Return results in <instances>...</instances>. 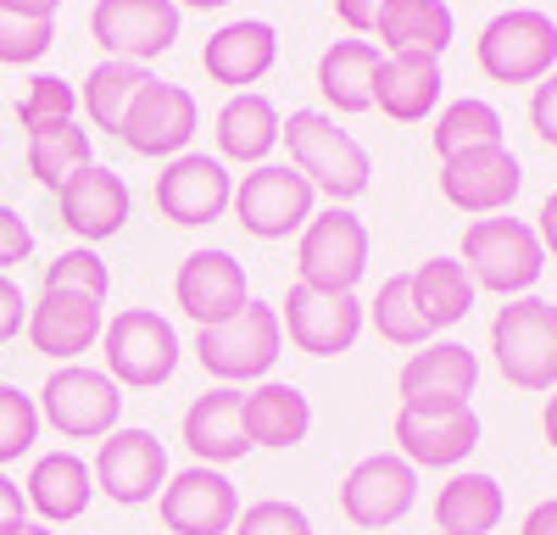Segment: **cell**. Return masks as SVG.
<instances>
[{
	"instance_id": "30",
	"label": "cell",
	"mask_w": 557,
	"mask_h": 535,
	"mask_svg": "<svg viewBox=\"0 0 557 535\" xmlns=\"http://www.w3.org/2000/svg\"><path fill=\"white\" fill-rule=\"evenodd\" d=\"M441 62H418V57H385L374 78V107L391 123H424L441 107Z\"/></svg>"
},
{
	"instance_id": "34",
	"label": "cell",
	"mask_w": 557,
	"mask_h": 535,
	"mask_svg": "<svg viewBox=\"0 0 557 535\" xmlns=\"http://www.w3.org/2000/svg\"><path fill=\"white\" fill-rule=\"evenodd\" d=\"M430 140H435V157L441 162H451L462 151H480V146H502V112L491 101H480V96H462V101H451L435 117Z\"/></svg>"
},
{
	"instance_id": "6",
	"label": "cell",
	"mask_w": 557,
	"mask_h": 535,
	"mask_svg": "<svg viewBox=\"0 0 557 535\" xmlns=\"http://www.w3.org/2000/svg\"><path fill=\"white\" fill-rule=\"evenodd\" d=\"M278 346H285V329H278V307L268 301H246L228 324L196 329V357L201 369L223 385H240V380H262L278 363Z\"/></svg>"
},
{
	"instance_id": "43",
	"label": "cell",
	"mask_w": 557,
	"mask_h": 535,
	"mask_svg": "<svg viewBox=\"0 0 557 535\" xmlns=\"http://www.w3.org/2000/svg\"><path fill=\"white\" fill-rule=\"evenodd\" d=\"M530 123H535V134L557 151V73H546L541 84H535V96H530Z\"/></svg>"
},
{
	"instance_id": "29",
	"label": "cell",
	"mask_w": 557,
	"mask_h": 535,
	"mask_svg": "<svg viewBox=\"0 0 557 535\" xmlns=\"http://www.w3.org/2000/svg\"><path fill=\"white\" fill-rule=\"evenodd\" d=\"M507 502H502V485L491 474L474 469H451V480L435 490V530L441 535H491L502 524Z\"/></svg>"
},
{
	"instance_id": "49",
	"label": "cell",
	"mask_w": 557,
	"mask_h": 535,
	"mask_svg": "<svg viewBox=\"0 0 557 535\" xmlns=\"http://www.w3.org/2000/svg\"><path fill=\"white\" fill-rule=\"evenodd\" d=\"M0 7L17 12V17H51V23H57V7H62V0H0Z\"/></svg>"
},
{
	"instance_id": "13",
	"label": "cell",
	"mask_w": 557,
	"mask_h": 535,
	"mask_svg": "<svg viewBox=\"0 0 557 535\" xmlns=\"http://www.w3.org/2000/svg\"><path fill=\"white\" fill-rule=\"evenodd\" d=\"M96 490L112 497L117 508H139V502H157L162 485H168V446L151 430H112L101 440L96 463Z\"/></svg>"
},
{
	"instance_id": "22",
	"label": "cell",
	"mask_w": 557,
	"mask_h": 535,
	"mask_svg": "<svg viewBox=\"0 0 557 535\" xmlns=\"http://www.w3.org/2000/svg\"><path fill=\"white\" fill-rule=\"evenodd\" d=\"M107 301H84V296H57L39 290V301L28 307V346L39 357H57V363H73L78 351H89L107 329Z\"/></svg>"
},
{
	"instance_id": "45",
	"label": "cell",
	"mask_w": 557,
	"mask_h": 535,
	"mask_svg": "<svg viewBox=\"0 0 557 535\" xmlns=\"http://www.w3.org/2000/svg\"><path fill=\"white\" fill-rule=\"evenodd\" d=\"M28 524V497H23V485L0 474V535H23Z\"/></svg>"
},
{
	"instance_id": "35",
	"label": "cell",
	"mask_w": 557,
	"mask_h": 535,
	"mask_svg": "<svg viewBox=\"0 0 557 535\" xmlns=\"http://www.w3.org/2000/svg\"><path fill=\"white\" fill-rule=\"evenodd\" d=\"M368 324L380 329V340L391 346H430V324H424V312H418L412 301V274H391L380 285V296L368 301Z\"/></svg>"
},
{
	"instance_id": "9",
	"label": "cell",
	"mask_w": 557,
	"mask_h": 535,
	"mask_svg": "<svg viewBox=\"0 0 557 535\" xmlns=\"http://www.w3.org/2000/svg\"><path fill=\"white\" fill-rule=\"evenodd\" d=\"M312 185L290 167V162H262L251 167L240 185H235V217H240V229L257 235V240H290L301 235L307 223H312Z\"/></svg>"
},
{
	"instance_id": "10",
	"label": "cell",
	"mask_w": 557,
	"mask_h": 535,
	"mask_svg": "<svg viewBox=\"0 0 557 535\" xmlns=\"http://www.w3.org/2000/svg\"><path fill=\"white\" fill-rule=\"evenodd\" d=\"M368 324V307L351 290H312V285H290L278 301V329L290 335L296 351L307 357H341L357 346Z\"/></svg>"
},
{
	"instance_id": "23",
	"label": "cell",
	"mask_w": 557,
	"mask_h": 535,
	"mask_svg": "<svg viewBox=\"0 0 557 535\" xmlns=\"http://www.w3.org/2000/svg\"><path fill=\"white\" fill-rule=\"evenodd\" d=\"M273 62H278V34H273V23H262V17L223 23V28L201 45V73H207L212 84H228L235 96H240L246 84L268 78Z\"/></svg>"
},
{
	"instance_id": "42",
	"label": "cell",
	"mask_w": 557,
	"mask_h": 535,
	"mask_svg": "<svg viewBox=\"0 0 557 535\" xmlns=\"http://www.w3.org/2000/svg\"><path fill=\"white\" fill-rule=\"evenodd\" d=\"M28 251H34V229H28V223H23L7 201H0V274H7L12 262H23Z\"/></svg>"
},
{
	"instance_id": "2",
	"label": "cell",
	"mask_w": 557,
	"mask_h": 535,
	"mask_svg": "<svg viewBox=\"0 0 557 535\" xmlns=\"http://www.w3.org/2000/svg\"><path fill=\"white\" fill-rule=\"evenodd\" d=\"M462 268L474 274L480 290L496 296H530L546 274V246L530 223L519 217H474L462 229Z\"/></svg>"
},
{
	"instance_id": "12",
	"label": "cell",
	"mask_w": 557,
	"mask_h": 535,
	"mask_svg": "<svg viewBox=\"0 0 557 535\" xmlns=\"http://www.w3.org/2000/svg\"><path fill=\"white\" fill-rule=\"evenodd\" d=\"M89 39L117 62H139L173 51L178 39V0H96L89 7Z\"/></svg>"
},
{
	"instance_id": "31",
	"label": "cell",
	"mask_w": 557,
	"mask_h": 535,
	"mask_svg": "<svg viewBox=\"0 0 557 535\" xmlns=\"http://www.w3.org/2000/svg\"><path fill=\"white\" fill-rule=\"evenodd\" d=\"M312 430V401L296 390V385H278V380H262L257 390H246V435L251 446H301Z\"/></svg>"
},
{
	"instance_id": "50",
	"label": "cell",
	"mask_w": 557,
	"mask_h": 535,
	"mask_svg": "<svg viewBox=\"0 0 557 535\" xmlns=\"http://www.w3.org/2000/svg\"><path fill=\"white\" fill-rule=\"evenodd\" d=\"M541 435H546V446L557 452V390L546 396V413H541Z\"/></svg>"
},
{
	"instance_id": "37",
	"label": "cell",
	"mask_w": 557,
	"mask_h": 535,
	"mask_svg": "<svg viewBox=\"0 0 557 535\" xmlns=\"http://www.w3.org/2000/svg\"><path fill=\"white\" fill-rule=\"evenodd\" d=\"M45 290H57V296H84V301H107L112 296V268L101 262V251H89V246H73L62 257L45 262Z\"/></svg>"
},
{
	"instance_id": "20",
	"label": "cell",
	"mask_w": 557,
	"mask_h": 535,
	"mask_svg": "<svg viewBox=\"0 0 557 535\" xmlns=\"http://www.w3.org/2000/svg\"><path fill=\"white\" fill-rule=\"evenodd\" d=\"M519 185H524V167L507 146H480L441 162V196L469 217H491L502 207H513Z\"/></svg>"
},
{
	"instance_id": "15",
	"label": "cell",
	"mask_w": 557,
	"mask_h": 535,
	"mask_svg": "<svg viewBox=\"0 0 557 535\" xmlns=\"http://www.w3.org/2000/svg\"><path fill=\"white\" fill-rule=\"evenodd\" d=\"M201 128V112H196V96L184 84H168V78H151L146 89L134 96L128 117H123V146L134 157H184V146L196 140Z\"/></svg>"
},
{
	"instance_id": "17",
	"label": "cell",
	"mask_w": 557,
	"mask_h": 535,
	"mask_svg": "<svg viewBox=\"0 0 557 535\" xmlns=\"http://www.w3.org/2000/svg\"><path fill=\"white\" fill-rule=\"evenodd\" d=\"M173 301L184 319H196V329H212V324H228L235 312L251 301V285H246V268L228 257V251H190L173 274Z\"/></svg>"
},
{
	"instance_id": "40",
	"label": "cell",
	"mask_w": 557,
	"mask_h": 535,
	"mask_svg": "<svg viewBox=\"0 0 557 535\" xmlns=\"http://www.w3.org/2000/svg\"><path fill=\"white\" fill-rule=\"evenodd\" d=\"M57 45V23L51 17H17L0 7V62L7 67H28Z\"/></svg>"
},
{
	"instance_id": "8",
	"label": "cell",
	"mask_w": 557,
	"mask_h": 535,
	"mask_svg": "<svg viewBox=\"0 0 557 535\" xmlns=\"http://www.w3.org/2000/svg\"><path fill=\"white\" fill-rule=\"evenodd\" d=\"M117 413H123V385L107 369L67 363V369H57L51 380H45V390H39V419L51 424L57 435H67V440L112 435L117 430Z\"/></svg>"
},
{
	"instance_id": "4",
	"label": "cell",
	"mask_w": 557,
	"mask_h": 535,
	"mask_svg": "<svg viewBox=\"0 0 557 535\" xmlns=\"http://www.w3.org/2000/svg\"><path fill=\"white\" fill-rule=\"evenodd\" d=\"M474 62L491 84H541L557 73V23L541 7H513L480 28Z\"/></svg>"
},
{
	"instance_id": "46",
	"label": "cell",
	"mask_w": 557,
	"mask_h": 535,
	"mask_svg": "<svg viewBox=\"0 0 557 535\" xmlns=\"http://www.w3.org/2000/svg\"><path fill=\"white\" fill-rule=\"evenodd\" d=\"M385 7H391V0H335V17H341L351 34H374Z\"/></svg>"
},
{
	"instance_id": "7",
	"label": "cell",
	"mask_w": 557,
	"mask_h": 535,
	"mask_svg": "<svg viewBox=\"0 0 557 535\" xmlns=\"http://www.w3.org/2000/svg\"><path fill=\"white\" fill-rule=\"evenodd\" d=\"M368 274V223L351 207H323L301 229L296 246V285L312 290H357Z\"/></svg>"
},
{
	"instance_id": "25",
	"label": "cell",
	"mask_w": 557,
	"mask_h": 535,
	"mask_svg": "<svg viewBox=\"0 0 557 535\" xmlns=\"http://www.w3.org/2000/svg\"><path fill=\"white\" fill-rule=\"evenodd\" d=\"M23 497H28V513L45 519V524H73L84 519L89 497H96V474L78 452H39L28 480H23Z\"/></svg>"
},
{
	"instance_id": "5",
	"label": "cell",
	"mask_w": 557,
	"mask_h": 535,
	"mask_svg": "<svg viewBox=\"0 0 557 535\" xmlns=\"http://www.w3.org/2000/svg\"><path fill=\"white\" fill-rule=\"evenodd\" d=\"M101 357H107V374L128 390H157L173 380L178 369V329L151 307H128L112 312L107 329H101Z\"/></svg>"
},
{
	"instance_id": "11",
	"label": "cell",
	"mask_w": 557,
	"mask_h": 535,
	"mask_svg": "<svg viewBox=\"0 0 557 535\" xmlns=\"http://www.w3.org/2000/svg\"><path fill=\"white\" fill-rule=\"evenodd\" d=\"M418 502V469L401 452H368L341 480V513L357 530H391Z\"/></svg>"
},
{
	"instance_id": "14",
	"label": "cell",
	"mask_w": 557,
	"mask_h": 535,
	"mask_svg": "<svg viewBox=\"0 0 557 535\" xmlns=\"http://www.w3.org/2000/svg\"><path fill=\"white\" fill-rule=\"evenodd\" d=\"M235 201V173H228L218 157L207 151H184L157 173V212L178 229H201V223H218Z\"/></svg>"
},
{
	"instance_id": "47",
	"label": "cell",
	"mask_w": 557,
	"mask_h": 535,
	"mask_svg": "<svg viewBox=\"0 0 557 535\" xmlns=\"http://www.w3.org/2000/svg\"><path fill=\"white\" fill-rule=\"evenodd\" d=\"M519 535H557V497L535 502V508L524 513V530H519Z\"/></svg>"
},
{
	"instance_id": "32",
	"label": "cell",
	"mask_w": 557,
	"mask_h": 535,
	"mask_svg": "<svg viewBox=\"0 0 557 535\" xmlns=\"http://www.w3.org/2000/svg\"><path fill=\"white\" fill-rule=\"evenodd\" d=\"M474 274L462 268V257H430L424 268H412V301L424 312L430 329H451L474 312Z\"/></svg>"
},
{
	"instance_id": "52",
	"label": "cell",
	"mask_w": 557,
	"mask_h": 535,
	"mask_svg": "<svg viewBox=\"0 0 557 535\" xmlns=\"http://www.w3.org/2000/svg\"><path fill=\"white\" fill-rule=\"evenodd\" d=\"M23 535H57V530H45V524H34V519H28V524H23Z\"/></svg>"
},
{
	"instance_id": "51",
	"label": "cell",
	"mask_w": 557,
	"mask_h": 535,
	"mask_svg": "<svg viewBox=\"0 0 557 535\" xmlns=\"http://www.w3.org/2000/svg\"><path fill=\"white\" fill-rule=\"evenodd\" d=\"M178 7H190V12H218V7H228V0H178Z\"/></svg>"
},
{
	"instance_id": "39",
	"label": "cell",
	"mask_w": 557,
	"mask_h": 535,
	"mask_svg": "<svg viewBox=\"0 0 557 535\" xmlns=\"http://www.w3.org/2000/svg\"><path fill=\"white\" fill-rule=\"evenodd\" d=\"M39 440V401L23 396L17 385H0V469L17 463Z\"/></svg>"
},
{
	"instance_id": "19",
	"label": "cell",
	"mask_w": 557,
	"mask_h": 535,
	"mask_svg": "<svg viewBox=\"0 0 557 535\" xmlns=\"http://www.w3.org/2000/svg\"><path fill=\"white\" fill-rule=\"evenodd\" d=\"M474 385H480V357L462 340H435L412 351L396 374L401 408H469Z\"/></svg>"
},
{
	"instance_id": "33",
	"label": "cell",
	"mask_w": 557,
	"mask_h": 535,
	"mask_svg": "<svg viewBox=\"0 0 557 535\" xmlns=\"http://www.w3.org/2000/svg\"><path fill=\"white\" fill-rule=\"evenodd\" d=\"M146 84H151V73L139 62H117V57L96 62L84 73V112H89V123L107 128V134H123V117H128L134 96Z\"/></svg>"
},
{
	"instance_id": "21",
	"label": "cell",
	"mask_w": 557,
	"mask_h": 535,
	"mask_svg": "<svg viewBox=\"0 0 557 535\" xmlns=\"http://www.w3.org/2000/svg\"><path fill=\"white\" fill-rule=\"evenodd\" d=\"M184 446L207 463L223 469L251 452V435H246V390L235 385H212L201 390L190 408H184Z\"/></svg>"
},
{
	"instance_id": "26",
	"label": "cell",
	"mask_w": 557,
	"mask_h": 535,
	"mask_svg": "<svg viewBox=\"0 0 557 535\" xmlns=\"http://www.w3.org/2000/svg\"><path fill=\"white\" fill-rule=\"evenodd\" d=\"M212 134H218V162H240V167L251 162V167H262L268 151L278 146V134H285V117H278V107L268 96L240 89V96L223 101Z\"/></svg>"
},
{
	"instance_id": "44",
	"label": "cell",
	"mask_w": 557,
	"mask_h": 535,
	"mask_svg": "<svg viewBox=\"0 0 557 535\" xmlns=\"http://www.w3.org/2000/svg\"><path fill=\"white\" fill-rule=\"evenodd\" d=\"M23 324H28V301L7 274H0V346H7L12 335H23Z\"/></svg>"
},
{
	"instance_id": "38",
	"label": "cell",
	"mask_w": 557,
	"mask_h": 535,
	"mask_svg": "<svg viewBox=\"0 0 557 535\" xmlns=\"http://www.w3.org/2000/svg\"><path fill=\"white\" fill-rule=\"evenodd\" d=\"M73 112H78V96H73V84L57 78V73H39V78L23 89V101H17V123H23L28 134L62 128V123H73Z\"/></svg>"
},
{
	"instance_id": "27",
	"label": "cell",
	"mask_w": 557,
	"mask_h": 535,
	"mask_svg": "<svg viewBox=\"0 0 557 535\" xmlns=\"http://www.w3.org/2000/svg\"><path fill=\"white\" fill-rule=\"evenodd\" d=\"M380 45L385 57H418V62H441V51L457 39L451 7L446 0H391L380 12Z\"/></svg>"
},
{
	"instance_id": "36",
	"label": "cell",
	"mask_w": 557,
	"mask_h": 535,
	"mask_svg": "<svg viewBox=\"0 0 557 535\" xmlns=\"http://www.w3.org/2000/svg\"><path fill=\"white\" fill-rule=\"evenodd\" d=\"M89 167V134L78 123H62V128H45V134H28V173L39 185L62 190L73 173Z\"/></svg>"
},
{
	"instance_id": "28",
	"label": "cell",
	"mask_w": 557,
	"mask_h": 535,
	"mask_svg": "<svg viewBox=\"0 0 557 535\" xmlns=\"http://www.w3.org/2000/svg\"><path fill=\"white\" fill-rule=\"evenodd\" d=\"M380 45L368 39H335L330 51L318 57V96L330 101L335 112L357 117L374 107V78H380Z\"/></svg>"
},
{
	"instance_id": "3",
	"label": "cell",
	"mask_w": 557,
	"mask_h": 535,
	"mask_svg": "<svg viewBox=\"0 0 557 535\" xmlns=\"http://www.w3.org/2000/svg\"><path fill=\"white\" fill-rule=\"evenodd\" d=\"M491 351L507 385L557 390V307L546 296H513L491 324Z\"/></svg>"
},
{
	"instance_id": "41",
	"label": "cell",
	"mask_w": 557,
	"mask_h": 535,
	"mask_svg": "<svg viewBox=\"0 0 557 535\" xmlns=\"http://www.w3.org/2000/svg\"><path fill=\"white\" fill-rule=\"evenodd\" d=\"M228 535H312V519L285 497H262V502L240 508V519H235Z\"/></svg>"
},
{
	"instance_id": "24",
	"label": "cell",
	"mask_w": 557,
	"mask_h": 535,
	"mask_svg": "<svg viewBox=\"0 0 557 535\" xmlns=\"http://www.w3.org/2000/svg\"><path fill=\"white\" fill-rule=\"evenodd\" d=\"M62 196V229H73L78 240H112L123 223H128V207H134V196H128V185L112 173V167H96L89 162L84 173H73L67 185L57 190Z\"/></svg>"
},
{
	"instance_id": "16",
	"label": "cell",
	"mask_w": 557,
	"mask_h": 535,
	"mask_svg": "<svg viewBox=\"0 0 557 535\" xmlns=\"http://www.w3.org/2000/svg\"><path fill=\"white\" fill-rule=\"evenodd\" d=\"M157 508H162V524L173 535H228L240 519V490L223 469L196 463V469L168 474Z\"/></svg>"
},
{
	"instance_id": "18",
	"label": "cell",
	"mask_w": 557,
	"mask_h": 535,
	"mask_svg": "<svg viewBox=\"0 0 557 535\" xmlns=\"http://www.w3.org/2000/svg\"><path fill=\"white\" fill-rule=\"evenodd\" d=\"M391 435L412 469H457L480 446V413L474 408H401Z\"/></svg>"
},
{
	"instance_id": "48",
	"label": "cell",
	"mask_w": 557,
	"mask_h": 535,
	"mask_svg": "<svg viewBox=\"0 0 557 535\" xmlns=\"http://www.w3.org/2000/svg\"><path fill=\"white\" fill-rule=\"evenodd\" d=\"M535 235H541V246H546V257H557V190L541 201V223H535Z\"/></svg>"
},
{
	"instance_id": "1",
	"label": "cell",
	"mask_w": 557,
	"mask_h": 535,
	"mask_svg": "<svg viewBox=\"0 0 557 535\" xmlns=\"http://www.w3.org/2000/svg\"><path fill=\"white\" fill-rule=\"evenodd\" d=\"M278 140L290 146V167L312 190L330 196V207L357 201L368 190V178H374V162H368V151L357 146V134L341 128L330 112H290Z\"/></svg>"
}]
</instances>
